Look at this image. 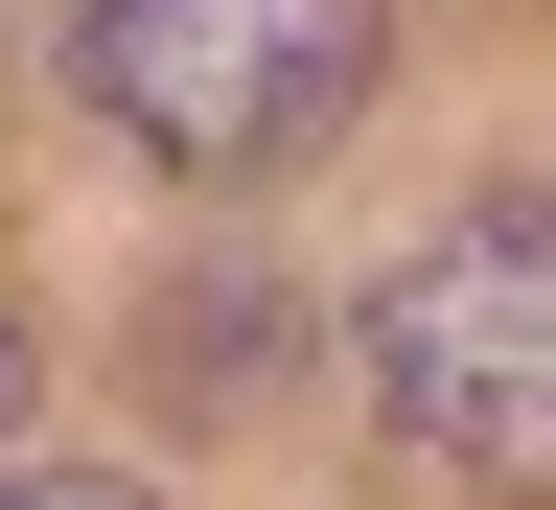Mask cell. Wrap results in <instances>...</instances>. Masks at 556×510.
<instances>
[{
	"label": "cell",
	"instance_id": "obj_4",
	"mask_svg": "<svg viewBox=\"0 0 556 510\" xmlns=\"http://www.w3.org/2000/svg\"><path fill=\"white\" fill-rule=\"evenodd\" d=\"M24 395H47V348H24V325H0V418H24Z\"/></svg>",
	"mask_w": 556,
	"mask_h": 510
},
{
	"label": "cell",
	"instance_id": "obj_1",
	"mask_svg": "<svg viewBox=\"0 0 556 510\" xmlns=\"http://www.w3.org/2000/svg\"><path fill=\"white\" fill-rule=\"evenodd\" d=\"M371 418L441 487L556 510V186H486L371 278Z\"/></svg>",
	"mask_w": 556,
	"mask_h": 510
},
{
	"label": "cell",
	"instance_id": "obj_3",
	"mask_svg": "<svg viewBox=\"0 0 556 510\" xmlns=\"http://www.w3.org/2000/svg\"><path fill=\"white\" fill-rule=\"evenodd\" d=\"M0 510H163V487H116V464H0Z\"/></svg>",
	"mask_w": 556,
	"mask_h": 510
},
{
	"label": "cell",
	"instance_id": "obj_2",
	"mask_svg": "<svg viewBox=\"0 0 556 510\" xmlns=\"http://www.w3.org/2000/svg\"><path fill=\"white\" fill-rule=\"evenodd\" d=\"M371 47H394V0H70V94H93L139 163H186V186L302 163V139L371 94Z\"/></svg>",
	"mask_w": 556,
	"mask_h": 510
}]
</instances>
